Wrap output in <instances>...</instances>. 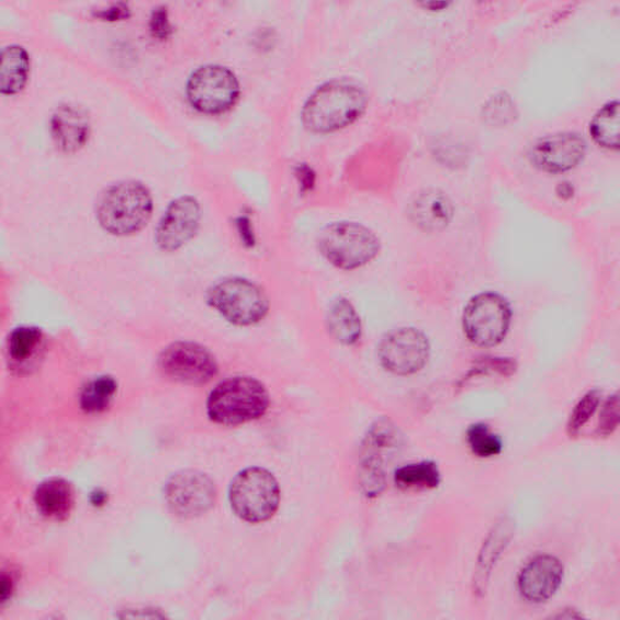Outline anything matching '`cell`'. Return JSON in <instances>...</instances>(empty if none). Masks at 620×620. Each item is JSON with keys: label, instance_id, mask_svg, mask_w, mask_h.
<instances>
[{"label": "cell", "instance_id": "cell-1", "mask_svg": "<svg viewBox=\"0 0 620 620\" xmlns=\"http://www.w3.org/2000/svg\"><path fill=\"white\" fill-rule=\"evenodd\" d=\"M368 102L367 91L353 81H327L304 103L302 122L312 133L331 134L357 122Z\"/></svg>", "mask_w": 620, "mask_h": 620}, {"label": "cell", "instance_id": "cell-2", "mask_svg": "<svg viewBox=\"0 0 620 620\" xmlns=\"http://www.w3.org/2000/svg\"><path fill=\"white\" fill-rule=\"evenodd\" d=\"M154 213V196L143 182L122 181L104 190L97 204V218L104 232L116 237L133 236Z\"/></svg>", "mask_w": 620, "mask_h": 620}, {"label": "cell", "instance_id": "cell-3", "mask_svg": "<svg viewBox=\"0 0 620 620\" xmlns=\"http://www.w3.org/2000/svg\"><path fill=\"white\" fill-rule=\"evenodd\" d=\"M271 404L266 385L250 376L221 381L208 394L206 414L219 426H240L260 419Z\"/></svg>", "mask_w": 620, "mask_h": 620}, {"label": "cell", "instance_id": "cell-4", "mask_svg": "<svg viewBox=\"0 0 620 620\" xmlns=\"http://www.w3.org/2000/svg\"><path fill=\"white\" fill-rule=\"evenodd\" d=\"M317 248L323 259L339 271L352 272L370 264L381 252L376 233L352 221H338L322 229Z\"/></svg>", "mask_w": 620, "mask_h": 620}, {"label": "cell", "instance_id": "cell-5", "mask_svg": "<svg viewBox=\"0 0 620 620\" xmlns=\"http://www.w3.org/2000/svg\"><path fill=\"white\" fill-rule=\"evenodd\" d=\"M403 432L390 418L377 419L367 431L361 443L358 482L368 498L380 496L385 485L390 465L402 452Z\"/></svg>", "mask_w": 620, "mask_h": 620}, {"label": "cell", "instance_id": "cell-6", "mask_svg": "<svg viewBox=\"0 0 620 620\" xmlns=\"http://www.w3.org/2000/svg\"><path fill=\"white\" fill-rule=\"evenodd\" d=\"M207 303L222 319L239 327L259 325L271 311L266 291L240 277L219 280L208 290Z\"/></svg>", "mask_w": 620, "mask_h": 620}, {"label": "cell", "instance_id": "cell-7", "mask_svg": "<svg viewBox=\"0 0 620 620\" xmlns=\"http://www.w3.org/2000/svg\"><path fill=\"white\" fill-rule=\"evenodd\" d=\"M280 487L275 476L262 467H248L234 477L229 501L241 520L259 523L274 517L279 505Z\"/></svg>", "mask_w": 620, "mask_h": 620}, {"label": "cell", "instance_id": "cell-8", "mask_svg": "<svg viewBox=\"0 0 620 620\" xmlns=\"http://www.w3.org/2000/svg\"><path fill=\"white\" fill-rule=\"evenodd\" d=\"M185 93L195 111L210 115L222 114L236 106L240 98V83L228 67L205 65L191 75Z\"/></svg>", "mask_w": 620, "mask_h": 620}, {"label": "cell", "instance_id": "cell-9", "mask_svg": "<svg viewBox=\"0 0 620 620\" xmlns=\"http://www.w3.org/2000/svg\"><path fill=\"white\" fill-rule=\"evenodd\" d=\"M462 323L470 342L483 348L496 347L505 341L509 332L511 308L505 297L495 292H484L467 302Z\"/></svg>", "mask_w": 620, "mask_h": 620}, {"label": "cell", "instance_id": "cell-10", "mask_svg": "<svg viewBox=\"0 0 620 620\" xmlns=\"http://www.w3.org/2000/svg\"><path fill=\"white\" fill-rule=\"evenodd\" d=\"M377 354L385 371L401 377L414 376L428 364L429 338L416 327H399L383 336Z\"/></svg>", "mask_w": 620, "mask_h": 620}, {"label": "cell", "instance_id": "cell-11", "mask_svg": "<svg viewBox=\"0 0 620 620\" xmlns=\"http://www.w3.org/2000/svg\"><path fill=\"white\" fill-rule=\"evenodd\" d=\"M159 368L172 381L202 385L213 381L218 373L215 356L202 345L180 341L162 350Z\"/></svg>", "mask_w": 620, "mask_h": 620}, {"label": "cell", "instance_id": "cell-12", "mask_svg": "<svg viewBox=\"0 0 620 620\" xmlns=\"http://www.w3.org/2000/svg\"><path fill=\"white\" fill-rule=\"evenodd\" d=\"M202 217V205L196 198L183 195L174 199L159 221L156 230L158 248L174 252L185 247L201 228Z\"/></svg>", "mask_w": 620, "mask_h": 620}, {"label": "cell", "instance_id": "cell-13", "mask_svg": "<svg viewBox=\"0 0 620 620\" xmlns=\"http://www.w3.org/2000/svg\"><path fill=\"white\" fill-rule=\"evenodd\" d=\"M215 498V485L203 473L182 472L172 476L167 486L169 507L183 518L201 517L212 509Z\"/></svg>", "mask_w": 620, "mask_h": 620}, {"label": "cell", "instance_id": "cell-14", "mask_svg": "<svg viewBox=\"0 0 620 620\" xmlns=\"http://www.w3.org/2000/svg\"><path fill=\"white\" fill-rule=\"evenodd\" d=\"M565 566L560 559L549 554L532 557L518 576V589L525 601L541 605L557 593L563 584Z\"/></svg>", "mask_w": 620, "mask_h": 620}, {"label": "cell", "instance_id": "cell-15", "mask_svg": "<svg viewBox=\"0 0 620 620\" xmlns=\"http://www.w3.org/2000/svg\"><path fill=\"white\" fill-rule=\"evenodd\" d=\"M587 144L573 133H561L541 138L531 150L533 166L549 173L575 169L582 162Z\"/></svg>", "mask_w": 620, "mask_h": 620}, {"label": "cell", "instance_id": "cell-16", "mask_svg": "<svg viewBox=\"0 0 620 620\" xmlns=\"http://www.w3.org/2000/svg\"><path fill=\"white\" fill-rule=\"evenodd\" d=\"M50 133L58 149L75 155L84 148L91 136V120L88 111L76 103H64L54 112Z\"/></svg>", "mask_w": 620, "mask_h": 620}, {"label": "cell", "instance_id": "cell-17", "mask_svg": "<svg viewBox=\"0 0 620 620\" xmlns=\"http://www.w3.org/2000/svg\"><path fill=\"white\" fill-rule=\"evenodd\" d=\"M515 532V523L511 518L503 517L489 531L486 540L480 549L477 564L473 578V590L477 598H483L488 588L494 567L503 553L510 544Z\"/></svg>", "mask_w": 620, "mask_h": 620}, {"label": "cell", "instance_id": "cell-18", "mask_svg": "<svg viewBox=\"0 0 620 620\" xmlns=\"http://www.w3.org/2000/svg\"><path fill=\"white\" fill-rule=\"evenodd\" d=\"M453 204L450 198L439 190L419 192L408 205V217L413 224L426 233L447 229L453 218Z\"/></svg>", "mask_w": 620, "mask_h": 620}, {"label": "cell", "instance_id": "cell-19", "mask_svg": "<svg viewBox=\"0 0 620 620\" xmlns=\"http://www.w3.org/2000/svg\"><path fill=\"white\" fill-rule=\"evenodd\" d=\"M326 330L339 345L353 347L360 342L364 326L354 303L347 297L334 298L325 314Z\"/></svg>", "mask_w": 620, "mask_h": 620}, {"label": "cell", "instance_id": "cell-20", "mask_svg": "<svg viewBox=\"0 0 620 620\" xmlns=\"http://www.w3.org/2000/svg\"><path fill=\"white\" fill-rule=\"evenodd\" d=\"M34 500L45 518L61 521L74 509L75 491L66 480L50 478L38 486Z\"/></svg>", "mask_w": 620, "mask_h": 620}, {"label": "cell", "instance_id": "cell-21", "mask_svg": "<svg viewBox=\"0 0 620 620\" xmlns=\"http://www.w3.org/2000/svg\"><path fill=\"white\" fill-rule=\"evenodd\" d=\"M31 56L22 45L11 44L2 50L0 91L5 97L18 95L29 83Z\"/></svg>", "mask_w": 620, "mask_h": 620}, {"label": "cell", "instance_id": "cell-22", "mask_svg": "<svg viewBox=\"0 0 620 620\" xmlns=\"http://www.w3.org/2000/svg\"><path fill=\"white\" fill-rule=\"evenodd\" d=\"M394 483L402 489H432L440 485L441 473L432 461L406 464L395 471Z\"/></svg>", "mask_w": 620, "mask_h": 620}, {"label": "cell", "instance_id": "cell-23", "mask_svg": "<svg viewBox=\"0 0 620 620\" xmlns=\"http://www.w3.org/2000/svg\"><path fill=\"white\" fill-rule=\"evenodd\" d=\"M590 134L596 144L608 149L619 146V103L608 102L590 123Z\"/></svg>", "mask_w": 620, "mask_h": 620}, {"label": "cell", "instance_id": "cell-24", "mask_svg": "<svg viewBox=\"0 0 620 620\" xmlns=\"http://www.w3.org/2000/svg\"><path fill=\"white\" fill-rule=\"evenodd\" d=\"M116 382L110 376L90 381L80 394V406L90 415L103 413L110 407L116 393Z\"/></svg>", "mask_w": 620, "mask_h": 620}, {"label": "cell", "instance_id": "cell-25", "mask_svg": "<svg viewBox=\"0 0 620 620\" xmlns=\"http://www.w3.org/2000/svg\"><path fill=\"white\" fill-rule=\"evenodd\" d=\"M466 442L478 459H493L503 451L501 439L485 424H475L467 428Z\"/></svg>", "mask_w": 620, "mask_h": 620}, {"label": "cell", "instance_id": "cell-26", "mask_svg": "<svg viewBox=\"0 0 620 620\" xmlns=\"http://www.w3.org/2000/svg\"><path fill=\"white\" fill-rule=\"evenodd\" d=\"M601 396L602 393L599 390L589 391L573 408L567 424L570 438H576L584 426L589 422L601 404Z\"/></svg>", "mask_w": 620, "mask_h": 620}, {"label": "cell", "instance_id": "cell-27", "mask_svg": "<svg viewBox=\"0 0 620 620\" xmlns=\"http://www.w3.org/2000/svg\"><path fill=\"white\" fill-rule=\"evenodd\" d=\"M42 341V334L36 327H20L9 339V354L18 362L32 357Z\"/></svg>", "mask_w": 620, "mask_h": 620}, {"label": "cell", "instance_id": "cell-28", "mask_svg": "<svg viewBox=\"0 0 620 620\" xmlns=\"http://www.w3.org/2000/svg\"><path fill=\"white\" fill-rule=\"evenodd\" d=\"M517 371V362L508 358H483L478 360L470 373L466 374L465 380L472 377L483 376V374L498 373L500 376H511Z\"/></svg>", "mask_w": 620, "mask_h": 620}, {"label": "cell", "instance_id": "cell-29", "mask_svg": "<svg viewBox=\"0 0 620 620\" xmlns=\"http://www.w3.org/2000/svg\"><path fill=\"white\" fill-rule=\"evenodd\" d=\"M619 424V395L615 394L606 401L600 414L598 430L596 435L607 438L613 435Z\"/></svg>", "mask_w": 620, "mask_h": 620}, {"label": "cell", "instance_id": "cell-30", "mask_svg": "<svg viewBox=\"0 0 620 620\" xmlns=\"http://www.w3.org/2000/svg\"><path fill=\"white\" fill-rule=\"evenodd\" d=\"M485 116L491 124H507L514 116L511 100L505 95H498L491 100L485 108Z\"/></svg>", "mask_w": 620, "mask_h": 620}, {"label": "cell", "instance_id": "cell-31", "mask_svg": "<svg viewBox=\"0 0 620 620\" xmlns=\"http://www.w3.org/2000/svg\"><path fill=\"white\" fill-rule=\"evenodd\" d=\"M149 31L151 36L158 41L164 42L170 38L172 25L166 7H158L154 10L149 20Z\"/></svg>", "mask_w": 620, "mask_h": 620}, {"label": "cell", "instance_id": "cell-32", "mask_svg": "<svg viewBox=\"0 0 620 620\" xmlns=\"http://www.w3.org/2000/svg\"><path fill=\"white\" fill-rule=\"evenodd\" d=\"M131 16V9L127 4L119 3L108 9L100 10L97 18L103 21H121Z\"/></svg>", "mask_w": 620, "mask_h": 620}, {"label": "cell", "instance_id": "cell-33", "mask_svg": "<svg viewBox=\"0 0 620 620\" xmlns=\"http://www.w3.org/2000/svg\"><path fill=\"white\" fill-rule=\"evenodd\" d=\"M296 177L302 192H309L315 185V173L308 167H300Z\"/></svg>", "mask_w": 620, "mask_h": 620}, {"label": "cell", "instance_id": "cell-34", "mask_svg": "<svg viewBox=\"0 0 620 620\" xmlns=\"http://www.w3.org/2000/svg\"><path fill=\"white\" fill-rule=\"evenodd\" d=\"M11 588H13V582L8 578L5 575L3 576V584H2V600L5 601L8 596L11 593Z\"/></svg>", "mask_w": 620, "mask_h": 620}, {"label": "cell", "instance_id": "cell-35", "mask_svg": "<svg viewBox=\"0 0 620 620\" xmlns=\"http://www.w3.org/2000/svg\"><path fill=\"white\" fill-rule=\"evenodd\" d=\"M559 190H561V191L557 192V194L563 199H568L573 195V189L570 185V183H567V182L560 183Z\"/></svg>", "mask_w": 620, "mask_h": 620}, {"label": "cell", "instance_id": "cell-36", "mask_svg": "<svg viewBox=\"0 0 620 620\" xmlns=\"http://www.w3.org/2000/svg\"><path fill=\"white\" fill-rule=\"evenodd\" d=\"M449 5H450L449 3H444V2H430L424 4V7L426 9H429L430 11H440L444 8H448Z\"/></svg>", "mask_w": 620, "mask_h": 620}]
</instances>
